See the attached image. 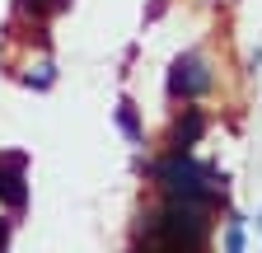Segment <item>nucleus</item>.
Wrapping results in <instances>:
<instances>
[{"label":"nucleus","mask_w":262,"mask_h":253,"mask_svg":"<svg viewBox=\"0 0 262 253\" xmlns=\"http://www.w3.org/2000/svg\"><path fill=\"white\" fill-rule=\"evenodd\" d=\"M19 5H24L28 14H47V10H61L66 0H19Z\"/></svg>","instance_id":"obj_7"},{"label":"nucleus","mask_w":262,"mask_h":253,"mask_svg":"<svg viewBox=\"0 0 262 253\" xmlns=\"http://www.w3.org/2000/svg\"><path fill=\"white\" fill-rule=\"evenodd\" d=\"M225 253H244V220L239 216L229 220V230H225Z\"/></svg>","instance_id":"obj_5"},{"label":"nucleus","mask_w":262,"mask_h":253,"mask_svg":"<svg viewBox=\"0 0 262 253\" xmlns=\"http://www.w3.org/2000/svg\"><path fill=\"white\" fill-rule=\"evenodd\" d=\"M5 239H10V225L0 220V253H5Z\"/></svg>","instance_id":"obj_8"},{"label":"nucleus","mask_w":262,"mask_h":253,"mask_svg":"<svg viewBox=\"0 0 262 253\" xmlns=\"http://www.w3.org/2000/svg\"><path fill=\"white\" fill-rule=\"evenodd\" d=\"M0 202L5 206H24L28 202V183H24V155H5L0 160Z\"/></svg>","instance_id":"obj_3"},{"label":"nucleus","mask_w":262,"mask_h":253,"mask_svg":"<svg viewBox=\"0 0 262 253\" xmlns=\"http://www.w3.org/2000/svg\"><path fill=\"white\" fill-rule=\"evenodd\" d=\"M169 89L178 94V99H202V94L211 89V71L202 56H178L173 61V75H169Z\"/></svg>","instance_id":"obj_2"},{"label":"nucleus","mask_w":262,"mask_h":253,"mask_svg":"<svg viewBox=\"0 0 262 253\" xmlns=\"http://www.w3.org/2000/svg\"><path fill=\"white\" fill-rule=\"evenodd\" d=\"M117 126L131 136V141H141V122H136V113H131V103H122V113H117Z\"/></svg>","instance_id":"obj_6"},{"label":"nucleus","mask_w":262,"mask_h":253,"mask_svg":"<svg viewBox=\"0 0 262 253\" xmlns=\"http://www.w3.org/2000/svg\"><path fill=\"white\" fill-rule=\"evenodd\" d=\"M202 132H206V117L196 108H187V117L173 126V150H192L196 141H202Z\"/></svg>","instance_id":"obj_4"},{"label":"nucleus","mask_w":262,"mask_h":253,"mask_svg":"<svg viewBox=\"0 0 262 253\" xmlns=\"http://www.w3.org/2000/svg\"><path fill=\"white\" fill-rule=\"evenodd\" d=\"M215 174L206 164H196V155L192 150H173V155H164V160L155 164V183L164 187V197H173V202H192V206H211L215 202Z\"/></svg>","instance_id":"obj_1"}]
</instances>
